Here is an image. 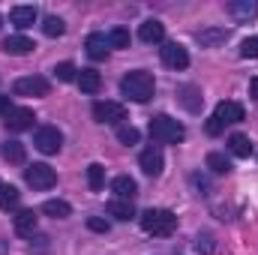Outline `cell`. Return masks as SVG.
<instances>
[{"label": "cell", "mask_w": 258, "mask_h": 255, "mask_svg": "<svg viewBox=\"0 0 258 255\" xmlns=\"http://www.w3.org/2000/svg\"><path fill=\"white\" fill-rule=\"evenodd\" d=\"M33 120H36V117H33V111H30V108H12V111L6 114V120H3V123H6L9 132H24V129L33 126Z\"/></svg>", "instance_id": "cell-10"}, {"label": "cell", "mask_w": 258, "mask_h": 255, "mask_svg": "<svg viewBox=\"0 0 258 255\" xmlns=\"http://www.w3.org/2000/svg\"><path fill=\"white\" fill-rule=\"evenodd\" d=\"M138 165H141V171H144V174H150V177L162 174V165H165V159H162V150H159V147H147V150H141V156H138Z\"/></svg>", "instance_id": "cell-9"}, {"label": "cell", "mask_w": 258, "mask_h": 255, "mask_svg": "<svg viewBox=\"0 0 258 255\" xmlns=\"http://www.w3.org/2000/svg\"><path fill=\"white\" fill-rule=\"evenodd\" d=\"M78 87H81L84 93H96V90L102 87L99 72H96V69H81V72H78Z\"/></svg>", "instance_id": "cell-20"}, {"label": "cell", "mask_w": 258, "mask_h": 255, "mask_svg": "<svg viewBox=\"0 0 258 255\" xmlns=\"http://www.w3.org/2000/svg\"><path fill=\"white\" fill-rule=\"evenodd\" d=\"M180 102H183V108L186 111H201V93H198V87H192V84H186V87H180Z\"/></svg>", "instance_id": "cell-21"}, {"label": "cell", "mask_w": 258, "mask_h": 255, "mask_svg": "<svg viewBox=\"0 0 258 255\" xmlns=\"http://www.w3.org/2000/svg\"><path fill=\"white\" fill-rule=\"evenodd\" d=\"M9 18H12V24H15L18 30H27V27H33V21H36V9H33V6H12Z\"/></svg>", "instance_id": "cell-13"}, {"label": "cell", "mask_w": 258, "mask_h": 255, "mask_svg": "<svg viewBox=\"0 0 258 255\" xmlns=\"http://www.w3.org/2000/svg\"><path fill=\"white\" fill-rule=\"evenodd\" d=\"M33 231H36V213L33 210H18L15 213V234L33 237Z\"/></svg>", "instance_id": "cell-15"}, {"label": "cell", "mask_w": 258, "mask_h": 255, "mask_svg": "<svg viewBox=\"0 0 258 255\" xmlns=\"http://www.w3.org/2000/svg\"><path fill=\"white\" fill-rule=\"evenodd\" d=\"M162 63L168 69H186L189 66V54L180 42H165L162 45Z\"/></svg>", "instance_id": "cell-8"}, {"label": "cell", "mask_w": 258, "mask_h": 255, "mask_svg": "<svg viewBox=\"0 0 258 255\" xmlns=\"http://www.w3.org/2000/svg\"><path fill=\"white\" fill-rule=\"evenodd\" d=\"M108 36L105 33H90L87 36V54L93 57V60H105V54H108Z\"/></svg>", "instance_id": "cell-14"}, {"label": "cell", "mask_w": 258, "mask_h": 255, "mask_svg": "<svg viewBox=\"0 0 258 255\" xmlns=\"http://www.w3.org/2000/svg\"><path fill=\"white\" fill-rule=\"evenodd\" d=\"M42 213H45V216H54V219H66V216L72 213V207H69L66 201H60V198H51V201L42 204Z\"/></svg>", "instance_id": "cell-24"}, {"label": "cell", "mask_w": 258, "mask_h": 255, "mask_svg": "<svg viewBox=\"0 0 258 255\" xmlns=\"http://www.w3.org/2000/svg\"><path fill=\"white\" fill-rule=\"evenodd\" d=\"M225 39H228V30H225V27H207V30L198 33V42H201L204 48H213V45H219V42H225Z\"/></svg>", "instance_id": "cell-19"}, {"label": "cell", "mask_w": 258, "mask_h": 255, "mask_svg": "<svg viewBox=\"0 0 258 255\" xmlns=\"http://www.w3.org/2000/svg\"><path fill=\"white\" fill-rule=\"evenodd\" d=\"M24 180H27L33 189H51V186L57 183V174H54L51 165H45V162H33V165L24 171Z\"/></svg>", "instance_id": "cell-4"}, {"label": "cell", "mask_w": 258, "mask_h": 255, "mask_svg": "<svg viewBox=\"0 0 258 255\" xmlns=\"http://www.w3.org/2000/svg\"><path fill=\"white\" fill-rule=\"evenodd\" d=\"M42 30H45V36H63L66 24H63V18H57V15H48V18L42 21Z\"/></svg>", "instance_id": "cell-30"}, {"label": "cell", "mask_w": 258, "mask_h": 255, "mask_svg": "<svg viewBox=\"0 0 258 255\" xmlns=\"http://www.w3.org/2000/svg\"><path fill=\"white\" fill-rule=\"evenodd\" d=\"M33 48H36L33 39H27V36H21V33H18V36H9V39L3 42V51H6V54H30Z\"/></svg>", "instance_id": "cell-18"}, {"label": "cell", "mask_w": 258, "mask_h": 255, "mask_svg": "<svg viewBox=\"0 0 258 255\" xmlns=\"http://www.w3.org/2000/svg\"><path fill=\"white\" fill-rule=\"evenodd\" d=\"M120 90H123V96H129L132 102H147V99H153L156 81H153L150 72H144V69H132V72L123 75Z\"/></svg>", "instance_id": "cell-1"}, {"label": "cell", "mask_w": 258, "mask_h": 255, "mask_svg": "<svg viewBox=\"0 0 258 255\" xmlns=\"http://www.w3.org/2000/svg\"><path fill=\"white\" fill-rule=\"evenodd\" d=\"M141 228H144L147 234H153V237H168V234H174V228H177V216H174L171 210L150 207V210L141 213Z\"/></svg>", "instance_id": "cell-2"}, {"label": "cell", "mask_w": 258, "mask_h": 255, "mask_svg": "<svg viewBox=\"0 0 258 255\" xmlns=\"http://www.w3.org/2000/svg\"><path fill=\"white\" fill-rule=\"evenodd\" d=\"M111 189H114V195H117L120 201H132V198H135V192H138V183H135L129 174H120V177H114V180H111Z\"/></svg>", "instance_id": "cell-12"}, {"label": "cell", "mask_w": 258, "mask_h": 255, "mask_svg": "<svg viewBox=\"0 0 258 255\" xmlns=\"http://www.w3.org/2000/svg\"><path fill=\"white\" fill-rule=\"evenodd\" d=\"M75 72H78V69H75L72 63H57V69H54V75H57L60 81H72V78H78Z\"/></svg>", "instance_id": "cell-32"}, {"label": "cell", "mask_w": 258, "mask_h": 255, "mask_svg": "<svg viewBox=\"0 0 258 255\" xmlns=\"http://www.w3.org/2000/svg\"><path fill=\"white\" fill-rule=\"evenodd\" d=\"M15 96H45L48 93V81L39 78V75H27V78H18L12 84Z\"/></svg>", "instance_id": "cell-7"}, {"label": "cell", "mask_w": 258, "mask_h": 255, "mask_svg": "<svg viewBox=\"0 0 258 255\" xmlns=\"http://www.w3.org/2000/svg\"><path fill=\"white\" fill-rule=\"evenodd\" d=\"M207 168L213 171V174H228L231 171V162L225 159V153H207Z\"/></svg>", "instance_id": "cell-26"}, {"label": "cell", "mask_w": 258, "mask_h": 255, "mask_svg": "<svg viewBox=\"0 0 258 255\" xmlns=\"http://www.w3.org/2000/svg\"><path fill=\"white\" fill-rule=\"evenodd\" d=\"M249 96H252V99L258 102V75L252 78V81H249Z\"/></svg>", "instance_id": "cell-37"}, {"label": "cell", "mask_w": 258, "mask_h": 255, "mask_svg": "<svg viewBox=\"0 0 258 255\" xmlns=\"http://www.w3.org/2000/svg\"><path fill=\"white\" fill-rule=\"evenodd\" d=\"M12 105H9V96H0V114H9Z\"/></svg>", "instance_id": "cell-36"}, {"label": "cell", "mask_w": 258, "mask_h": 255, "mask_svg": "<svg viewBox=\"0 0 258 255\" xmlns=\"http://www.w3.org/2000/svg\"><path fill=\"white\" fill-rule=\"evenodd\" d=\"M93 117H96L99 123H111V126H117V123L126 120V108H123L120 102L99 99V102H93Z\"/></svg>", "instance_id": "cell-6"}, {"label": "cell", "mask_w": 258, "mask_h": 255, "mask_svg": "<svg viewBox=\"0 0 258 255\" xmlns=\"http://www.w3.org/2000/svg\"><path fill=\"white\" fill-rule=\"evenodd\" d=\"M33 144H36V150H42L45 156H51V153H57L63 147V132L57 126H39L36 135H33Z\"/></svg>", "instance_id": "cell-5"}, {"label": "cell", "mask_w": 258, "mask_h": 255, "mask_svg": "<svg viewBox=\"0 0 258 255\" xmlns=\"http://www.w3.org/2000/svg\"><path fill=\"white\" fill-rule=\"evenodd\" d=\"M150 135H153V141H159V144H177V141H183L186 129L180 126L174 117L159 114V117L150 120Z\"/></svg>", "instance_id": "cell-3"}, {"label": "cell", "mask_w": 258, "mask_h": 255, "mask_svg": "<svg viewBox=\"0 0 258 255\" xmlns=\"http://www.w3.org/2000/svg\"><path fill=\"white\" fill-rule=\"evenodd\" d=\"M87 186L93 192H99L102 186H105V168L99 165V162H93L90 168H87Z\"/></svg>", "instance_id": "cell-27"}, {"label": "cell", "mask_w": 258, "mask_h": 255, "mask_svg": "<svg viewBox=\"0 0 258 255\" xmlns=\"http://www.w3.org/2000/svg\"><path fill=\"white\" fill-rule=\"evenodd\" d=\"M213 117H216L222 126H225V123H240V120H243V105H240V102H231V99H228V102H219L216 111H213Z\"/></svg>", "instance_id": "cell-11"}, {"label": "cell", "mask_w": 258, "mask_h": 255, "mask_svg": "<svg viewBox=\"0 0 258 255\" xmlns=\"http://www.w3.org/2000/svg\"><path fill=\"white\" fill-rule=\"evenodd\" d=\"M108 213H111L114 219H120V222H129V219L135 216V207H132V201H120V198H114V201L108 204Z\"/></svg>", "instance_id": "cell-22"}, {"label": "cell", "mask_w": 258, "mask_h": 255, "mask_svg": "<svg viewBox=\"0 0 258 255\" xmlns=\"http://www.w3.org/2000/svg\"><path fill=\"white\" fill-rule=\"evenodd\" d=\"M240 54H243V57H258V39H246V42L240 45Z\"/></svg>", "instance_id": "cell-34"}, {"label": "cell", "mask_w": 258, "mask_h": 255, "mask_svg": "<svg viewBox=\"0 0 258 255\" xmlns=\"http://www.w3.org/2000/svg\"><path fill=\"white\" fill-rule=\"evenodd\" d=\"M129 42H132V36H129L126 27H114V30L108 33V45H111V48H129Z\"/></svg>", "instance_id": "cell-29"}, {"label": "cell", "mask_w": 258, "mask_h": 255, "mask_svg": "<svg viewBox=\"0 0 258 255\" xmlns=\"http://www.w3.org/2000/svg\"><path fill=\"white\" fill-rule=\"evenodd\" d=\"M228 150H231L234 156H243V159H246V156L252 153V144H249V138H246V135L234 132V135L228 138Z\"/></svg>", "instance_id": "cell-23"}, {"label": "cell", "mask_w": 258, "mask_h": 255, "mask_svg": "<svg viewBox=\"0 0 258 255\" xmlns=\"http://www.w3.org/2000/svg\"><path fill=\"white\" fill-rule=\"evenodd\" d=\"M228 12H231L237 21H249V18L258 15V3L255 0H234V3H228Z\"/></svg>", "instance_id": "cell-16"}, {"label": "cell", "mask_w": 258, "mask_h": 255, "mask_svg": "<svg viewBox=\"0 0 258 255\" xmlns=\"http://www.w3.org/2000/svg\"><path fill=\"white\" fill-rule=\"evenodd\" d=\"M117 138H120V144H126V147H132V144H138L141 132H138L135 126H120V129H117Z\"/></svg>", "instance_id": "cell-31"}, {"label": "cell", "mask_w": 258, "mask_h": 255, "mask_svg": "<svg viewBox=\"0 0 258 255\" xmlns=\"http://www.w3.org/2000/svg\"><path fill=\"white\" fill-rule=\"evenodd\" d=\"M87 228H90V231H99V234H108L111 225H108V219H102V216H90V219H87Z\"/></svg>", "instance_id": "cell-33"}, {"label": "cell", "mask_w": 258, "mask_h": 255, "mask_svg": "<svg viewBox=\"0 0 258 255\" xmlns=\"http://www.w3.org/2000/svg\"><path fill=\"white\" fill-rule=\"evenodd\" d=\"M18 198H21V192L15 189L12 183H3V180H0V207H3V210L18 207Z\"/></svg>", "instance_id": "cell-25"}, {"label": "cell", "mask_w": 258, "mask_h": 255, "mask_svg": "<svg viewBox=\"0 0 258 255\" xmlns=\"http://www.w3.org/2000/svg\"><path fill=\"white\" fill-rule=\"evenodd\" d=\"M219 132H222V123H219L216 117H210V120H207V135H219Z\"/></svg>", "instance_id": "cell-35"}, {"label": "cell", "mask_w": 258, "mask_h": 255, "mask_svg": "<svg viewBox=\"0 0 258 255\" xmlns=\"http://www.w3.org/2000/svg\"><path fill=\"white\" fill-rule=\"evenodd\" d=\"M138 36H141V42H162L165 24H162V21H144V24L138 27Z\"/></svg>", "instance_id": "cell-17"}, {"label": "cell", "mask_w": 258, "mask_h": 255, "mask_svg": "<svg viewBox=\"0 0 258 255\" xmlns=\"http://www.w3.org/2000/svg\"><path fill=\"white\" fill-rule=\"evenodd\" d=\"M24 156L27 153H24V144L21 141H6L3 144V159L6 162H24Z\"/></svg>", "instance_id": "cell-28"}]
</instances>
